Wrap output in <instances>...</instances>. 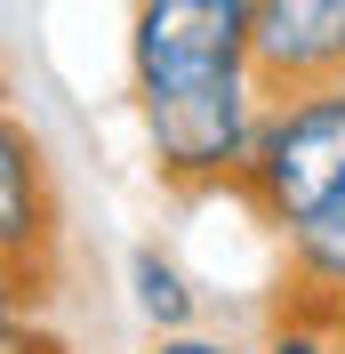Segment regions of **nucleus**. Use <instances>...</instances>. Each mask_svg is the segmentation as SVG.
I'll list each match as a JSON object with an SVG mask.
<instances>
[{
    "instance_id": "1",
    "label": "nucleus",
    "mask_w": 345,
    "mask_h": 354,
    "mask_svg": "<svg viewBox=\"0 0 345 354\" xmlns=\"http://www.w3.org/2000/svg\"><path fill=\"white\" fill-rule=\"evenodd\" d=\"M137 129H145L152 177L177 194H241V177L257 161L273 88L257 73H225V81H193V88H145L129 97Z\"/></svg>"
},
{
    "instance_id": "2",
    "label": "nucleus",
    "mask_w": 345,
    "mask_h": 354,
    "mask_svg": "<svg viewBox=\"0 0 345 354\" xmlns=\"http://www.w3.org/2000/svg\"><path fill=\"white\" fill-rule=\"evenodd\" d=\"M345 194V81L289 88L265 113L257 161L241 177V201L257 209L273 234H289L297 218H313L322 201Z\"/></svg>"
},
{
    "instance_id": "3",
    "label": "nucleus",
    "mask_w": 345,
    "mask_h": 354,
    "mask_svg": "<svg viewBox=\"0 0 345 354\" xmlns=\"http://www.w3.org/2000/svg\"><path fill=\"white\" fill-rule=\"evenodd\" d=\"M257 0H137L129 8V97L257 73Z\"/></svg>"
},
{
    "instance_id": "4",
    "label": "nucleus",
    "mask_w": 345,
    "mask_h": 354,
    "mask_svg": "<svg viewBox=\"0 0 345 354\" xmlns=\"http://www.w3.org/2000/svg\"><path fill=\"white\" fill-rule=\"evenodd\" d=\"M0 258H8V306H41L57 266V194H48L41 137L17 113L0 121Z\"/></svg>"
},
{
    "instance_id": "5",
    "label": "nucleus",
    "mask_w": 345,
    "mask_h": 354,
    "mask_svg": "<svg viewBox=\"0 0 345 354\" xmlns=\"http://www.w3.org/2000/svg\"><path fill=\"white\" fill-rule=\"evenodd\" d=\"M257 81L273 97L345 81V0H257Z\"/></svg>"
},
{
    "instance_id": "6",
    "label": "nucleus",
    "mask_w": 345,
    "mask_h": 354,
    "mask_svg": "<svg viewBox=\"0 0 345 354\" xmlns=\"http://www.w3.org/2000/svg\"><path fill=\"white\" fill-rule=\"evenodd\" d=\"M121 290H129V314L145 322V338L193 330V322H201V282H193V266L177 258V250H161V242H137V250H129Z\"/></svg>"
},
{
    "instance_id": "7",
    "label": "nucleus",
    "mask_w": 345,
    "mask_h": 354,
    "mask_svg": "<svg viewBox=\"0 0 345 354\" xmlns=\"http://www.w3.org/2000/svg\"><path fill=\"white\" fill-rule=\"evenodd\" d=\"M281 290H305V298L345 306V194L322 201L313 218H297L281 234Z\"/></svg>"
},
{
    "instance_id": "8",
    "label": "nucleus",
    "mask_w": 345,
    "mask_h": 354,
    "mask_svg": "<svg viewBox=\"0 0 345 354\" xmlns=\"http://www.w3.org/2000/svg\"><path fill=\"white\" fill-rule=\"evenodd\" d=\"M257 354H345V306L305 298V290H281L273 314H265Z\"/></svg>"
},
{
    "instance_id": "9",
    "label": "nucleus",
    "mask_w": 345,
    "mask_h": 354,
    "mask_svg": "<svg viewBox=\"0 0 345 354\" xmlns=\"http://www.w3.org/2000/svg\"><path fill=\"white\" fill-rule=\"evenodd\" d=\"M145 354H241L225 330H209V322H193V330H161Z\"/></svg>"
},
{
    "instance_id": "10",
    "label": "nucleus",
    "mask_w": 345,
    "mask_h": 354,
    "mask_svg": "<svg viewBox=\"0 0 345 354\" xmlns=\"http://www.w3.org/2000/svg\"><path fill=\"white\" fill-rule=\"evenodd\" d=\"M0 354H65V338L41 330V322H24V306L8 314V338H0Z\"/></svg>"
}]
</instances>
